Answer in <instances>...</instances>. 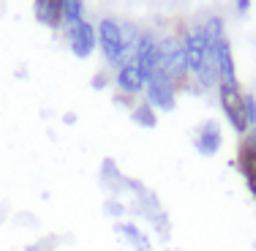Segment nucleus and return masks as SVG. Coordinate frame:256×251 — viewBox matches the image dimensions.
<instances>
[{"label":"nucleus","mask_w":256,"mask_h":251,"mask_svg":"<svg viewBox=\"0 0 256 251\" xmlns=\"http://www.w3.org/2000/svg\"><path fill=\"white\" fill-rule=\"evenodd\" d=\"M54 3H63V0H54Z\"/></svg>","instance_id":"5701e85b"},{"label":"nucleus","mask_w":256,"mask_h":251,"mask_svg":"<svg viewBox=\"0 0 256 251\" xmlns=\"http://www.w3.org/2000/svg\"><path fill=\"white\" fill-rule=\"evenodd\" d=\"M101 175H104V180H109V186H112V188H118L120 183L126 186V177L118 172V167H114V161H112V158H106V161L101 164Z\"/></svg>","instance_id":"dca6fc26"},{"label":"nucleus","mask_w":256,"mask_h":251,"mask_svg":"<svg viewBox=\"0 0 256 251\" xmlns=\"http://www.w3.org/2000/svg\"><path fill=\"white\" fill-rule=\"evenodd\" d=\"M194 148H196L202 156H216L218 150L224 148V131L218 120H204L202 126L194 134Z\"/></svg>","instance_id":"6e6552de"},{"label":"nucleus","mask_w":256,"mask_h":251,"mask_svg":"<svg viewBox=\"0 0 256 251\" xmlns=\"http://www.w3.org/2000/svg\"><path fill=\"white\" fill-rule=\"evenodd\" d=\"M106 213H109V216H123V213H126V205H123V202H118V199H109L106 202Z\"/></svg>","instance_id":"a211bd4d"},{"label":"nucleus","mask_w":256,"mask_h":251,"mask_svg":"<svg viewBox=\"0 0 256 251\" xmlns=\"http://www.w3.org/2000/svg\"><path fill=\"white\" fill-rule=\"evenodd\" d=\"M242 101H246L248 126H256V96H254V93H246V96H242Z\"/></svg>","instance_id":"f3484780"},{"label":"nucleus","mask_w":256,"mask_h":251,"mask_svg":"<svg viewBox=\"0 0 256 251\" xmlns=\"http://www.w3.org/2000/svg\"><path fill=\"white\" fill-rule=\"evenodd\" d=\"M234 6H237L240 14H248V11H251V0H234Z\"/></svg>","instance_id":"412c9836"},{"label":"nucleus","mask_w":256,"mask_h":251,"mask_svg":"<svg viewBox=\"0 0 256 251\" xmlns=\"http://www.w3.org/2000/svg\"><path fill=\"white\" fill-rule=\"evenodd\" d=\"M96 36H98V50L106 58L109 66L120 69L123 63H128V52H126V36H123V22L114 17H104L96 25Z\"/></svg>","instance_id":"f03ea898"},{"label":"nucleus","mask_w":256,"mask_h":251,"mask_svg":"<svg viewBox=\"0 0 256 251\" xmlns=\"http://www.w3.org/2000/svg\"><path fill=\"white\" fill-rule=\"evenodd\" d=\"M180 39H182V47H186L188 69H191V77H194L199 69H202V63L207 60V55L216 52V50H210V44H207L204 30H202V22H196V25H188L186 33H182Z\"/></svg>","instance_id":"423d86ee"},{"label":"nucleus","mask_w":256,"mask_h":251,"mask_svg":"<svg viewBox=\"0 0 256 251\" xmlns=\"http://www.w3.org/2000/svg\"><path fill=\"white\" fill-rule=\"evenodd\" d=\"M63 36L66 41H68L71 52L76 55V58L88 60L90 55L98 50V36H96V25L88 20H79V22H68V25H63Z\"/></svg>","instance_id":"39448f33"},{"label":"nucleus","mask_w":256,"mask_h":251,"mask_svg":"<svg viewBox=\"0 0 256 251\" xmlns=\"http://www.w3.org/2000/svg\"><path fill=\"white\" fill-rule=\"evenodd\" d=\"M242 90L232 88V85H218V104H221V112L226 118V123L234 128V134L246 137L248 134V118H246V101H242Z\"/></svg>","instance_id":"7ed1b4c3"},{"label":"nucleus","mask_w":256,"mask_h":251,"mask_svg":"<svg viewBox=\"0 0 256 251\" xmlns=\"http://www.w3.org/2000/svg\"><path fill=\"white\" fill-rule=\"evenodd\" d=\"M178 85L172 77H166L161 69L148 79V88H144V101L150 104L158 112H172L174 104H178Z\"/></svg>","instance_id":"20e7f679"},{"label":"nucleus","mask_w":256,"mask_h":251,"mask_svg":"<svg viewBox=\"0 0 256 251\" xmlns=\"http://www.w3.org/2000/svg\"><path fill=\"white\" fill-rule=\"evenodd\" d=\"M216 63H218V77L221 85H232V88H240V79H237V66H234V52H232V41L221 39L216 47Z\"/></svg>","instance_id":"1a4fd4ad"},{"label":"nucleus","mask_w":256,"mask_h":251,"mask_svg":"<svg viewBox=\"0 0 256 251\" xmlns=\"http://www.w3.org/2000/svg\"><path fill=\"white\" fill-rule=\"evenodd\" d=\"M60 9H63V25H68V22H79V20H88V17H84V0H63V3H60Z\"/></svg>","instance_id":"2eb2a0df"},{"label":"nucleus","mask_w":256,"mask_h":251,"mask_svg":"<svg viewBox=\"0 0 256 251\" xmlns=\"http://www.w3.org/2000/svg\"><path fill=\"white\" fill-rule=\"evenodd\" d=\"M202 30H204V39H207V44H210V50H216L218 41L226 39V22H224V17H218V14L207 17V20L202 22Z\"/></svg>","instance_id":"ddd939ff"},{"label":"nucleus","mask_w":256,"mask_h":251,"mask_svg":"<svg viewBox=\"0 0 256 251\" xmlns=\"http://www.w3.org/2000/svg\"><path fill=\"white\" fill-rule=\"evenodd\" d=\"M106 85H109V74H106V71H98V74L93 77V88L96 90H104Z\"/></svg>","instance_id":"6ab92c4d"},{"label":"nucleus","mask_w":256,"mask_h":251,"mask_svg":"<svg viewBox=\"0 0 256 251\" xmlns=\"http://www.w3.org/2000/svg\"><path fill=\"white\" fill-rule=\"evenodd\" d=\"M114 232H118L120 240L128 243L134 251H153V248H150V237L144 235V232L139 229L136 224H131V221H118V224H114Z\"/></svg>","instance_id":"f8f14e48"},{"label":"nucleus","mask_w":256,"mask_h":251,"mask_svg":"<svg viewBox=\"0 0 256 251\" xmlns=\"http://www.w3.org/2000/svg\"><path fill=\"white\" fill-rule=\"evenodd\" d=\"M158 58H161V71L166 77L174 79L178 88H186L188 77H191V69H188V55L186 47H182V39L174 33L158 39Z\"/></svg>","instance_id":"f257e3e1"},{"label":"nucleus","mask_w":256,"mask_h":251,"mask_svg":"<svg viewBox=\"0 0 256 251\" xmlns=\"http://www.w3.org/2000/svg\"><path fill=\"white\" fill-rule=\"evenodd\" d=\"M237 169L242 172L248 191H251V197L256 199V148L240 142V148H237Z\"/></svg>","instance_id":"9d476101"},{"label":"nucleus","mask_w":256,"mask_h":251,"mask_svg":"<svg viewBox=\"0 0 256 251\" xmlns=\"http://www.w3.org/2000/svg\"><path fill=\"white\" fill-rule=\"evenodd\" d=\"M242 142H246V145H251V148H256V126L248 128V134L242 137Z\"/></svg>","instance_id":"aec40b11"},{"label":"nucleus","mask_w":256,"mask_h":251,"mask_svg":"<svg viewBox=\"0 0 256 251\" xmlns=\"http://www.w3.org/2000/svg\"><path fill=\"white\" fill-rule=\"evenodd\" d=\"M131 120L142 128H156L158 123V109H153L148 101H139L131 107Z\"/></svg>","instance_id":"4468645a"},{"label":"nucleus","mask_w":256,"mask_h":251,"mask_svg":"<svg viewBox=\"0 0 256 251\" xmlns=\"http://www.w3.org/2000/svg\"><path fill=\"white\" fill-rule=\"evenodd\" d=\"M33 14L41 25H46L52 30H63V9H60V3H54V0H36Z\"/></svg>","instance_id":"9b49d317"},{"label":"nucleus","mask_w":256,"mask_h":251,"mask_svg":"<svg viewBox=\"0 0 256 251\" xmlns=\"http://www.w3.org/2000/svg\"><path fill=\"white\" fill-rule=\"evenodd\" d=\"M63 120H66L68 126H74V123H76V115H74V112H66V115H63Z\"/></svg>","instance_id":"4be33fe9"},{"label":"nucleus","mask_w":256,"mask_h":251,"mask_svg":"<svg viewBox=\"0 0 256 251\" xmlns=\"http://www.w3.org/2000/svg\"><path fill=\"white\" fill-rule=\"evenodd\" d=\"M114 88H118L120 96H126V99H134V96L144 93L148 77L142 74V69L136 66V60H128V63H123L118 71H114Z\"/></svg>","instance_id":"0eeeda50"}]
</instances>
